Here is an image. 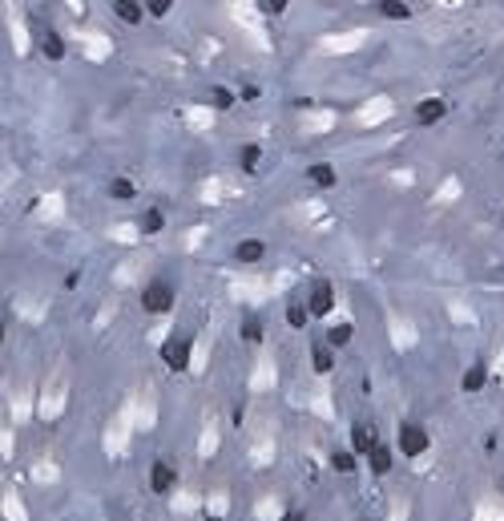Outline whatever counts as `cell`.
<instances>
[{"label":"cell","mask_w":504,"mask_h":521,"mask_svg":"<svg viewBox=\"0 0 504 521\" xmlns=\"http://www.w3.org/2000/svg\"><path fill=\"white\" fill-rule=\"evenodd\" d=\"M141 308L150 311V315H165V311L174 308V287L170 283H150L145 291H141Z\"/></svg>","instance_id":"6da1fadb"},{"label":"cell","mask_w":504,"mask_h":521,"mask_svg":"<svg viewBox=\"0 0 504 521\" xmlns=\"http://www.w3.org/2000/svg\"><path fill=\"white\" fill-rule=\"evenodd\" d=\"M161 360H165V368H170V372H186V368H190V339L170 335V339L161 344Z\"/></svg>","instance_id":"7a4b0ae2"},{"label":"cell","mask_w":504,"mask_h":521,"mask_svg":"<svg viewBox=\"0 0 504 521\" xmlns=\"http://www.w3.org/2000/svg\"><path fill=\"white\" fill-rule=\"evenodd\" d=\"M399 452L404 457H424L428 452V428H420V425L399 428Z\"/></svg>","instance_id":"3957f363"},{"label":"cell","mask_w":504,"mask_h":521,"mask_svg":"<svg viewBox=\"0 0 504 521\" xmlns=\"http://www.w3.org/2000/svg\"><path fill=\"white\" fill-rule=\"evenodd\" d=\"M307 308H311V315H331V308H335V287L331 283H315V291H311V299H307Z\"/></svg>","instance_id":"277c9868"},{"label":"cell","mask_w":504,"mask_h":521,"mask_svg":"<svg viewBox=\"0 0 504 521\" xmlns=\"http://www.w3.org/2000/svg\"><path fill=\"white\" fill-rule=\"evenodd\" d=\"M351 445H355L359 457H371V449L379 445V441H375V428H371V425H355V428H351Z\"/></svg>","instance_id":"5b68a950"},{"label":"cell","mask_w":504,"mask_h":521,"mask_svg":"<svg viewBox=\"0 0 504 521\" xmlns=\"http://www.w3.org/2000/svg\"><path fill=\"white\" fill-rule=\"evenodd\" d=\"M448 114V101H440V97H428V101H420V109H415V118L424 121V125H435V121Z\"/></svg>","instance_id":"8992f818"},{"label":"cell","mask_w":504,"mask_h":521,"mask_svg":"<svg viewBox=\"0 0 504 521\" xmlns=\"http://www.w3.org/2000/svg\"><path fill=\"white\" fill-rule=\"evenodd\" d=\"M170 485H174V469H170L165 461H154V469H150V489H154V493H170Z\"/></svg>","instance_id":"52a82bcc"},{"label":"cell","mask_w":504,"mask_h":521,"mask_svg":"<svg viewBox=\"0 0 504 521\" xmlns=\"http://www.w3.org/2000/svg\"><path fill=\"white\" fill-rule=\"evenodd\" d=\"M262 255H267V242H258V238H246V242L234 247V259L238 263H258Z\"/></svg>","instance_id":"ba28073f"},{"label":"cell","mask_w":504,"mask_h":521,"mask_svg":"<svg viewBox=\"0 0 504 521\" xmlns=\"http://www.w3.org/2000/svg\"><path fill=\"white\" fill-rule=\"evenodd\" d=\"M114 12H117V21H125V24H138L145 17V8L138 0H114Z\"/></svg>","instance_id":"9c48e42d"},{"label":"cell","mask_w":504,"mask_h":521,"mask_svg":"<svg viewBox=\"0 0 504 521\" xmlns=\"http://www.w3.org/2000/svg\"><path fill=\"white\" fill-rule=\"evenodd\" d=\"M484 380H488V364H484V360H476V364L464 372V392H480Z\"/></svg>","instance_id":"30bf717a"},{"label":"cell","mask_w":504,"mask_h":521,"mask_svg":"<svg viewBox=\"0 0 504 521\" xmlns=\"http://www.w3.org/2000/svg\"><path fill=\"white\" fill-rule=\"evenodd\" d=\"M307 178H311V186L331 190V186H335V166H327V162H315V166L307 170Z\"/></svg>","instance_id":"8fae6325"},{"label":"cell","mask_w":504,"mask_h":521,"mask_svg":"<svg viewBox=\"0 0 504 521\" xmlns=\"http://www.w3.org/2000/svg\"><path fill=\"white\" fill-rule=\"evenodd\" d=\"M331 364H335V348H327V344H315V348H311V368H315V372H331Z\"/></svg>","instance_id":"7c38bea8"},{"label":"cell","mask_w":504,"mask_h":521,"mask_svg":"<svg viewBox=\"0 0 504 521\" xmlns=\"http://www.w3.org/2000/svg\"><path fill=\"white\" fill-rule=\"evenodd\" d=\"M367 461H371V469H375V473L384 477V473H391V465H395V452H391V449H384V445H375Z\"/></svg>","instance_id":"4fadbf2b"},{"label":"cell","mask_w":504,"mask_h":521,"mask_svg":"<svg viewBox=\"0 0 504 521\" xmlns=\"http://www.w3.org/2000/svg\"><path fill=\"white\" fill-rule=\"evenodd\" d=\"M379 12L391 17V21H408V17H412V8H408L404 0H379Z\"/></svg>","instance_id":"5bb4252c"},{"label":"cell","mask_w":504,"mask_h":521,"mask_svg":"<svg viewBox=\"0 0 504 521\" xmlns=\"http://www.w3.org/2000/svg\"><path fill=\"white\" fill-rule=\"evenodd\" d=\"M41 48H45V57H48V61H61V57H65V41H61V33H45Z\"/></svg>","instance_id":"9a60e30c"},{"label":"cell","mask_w":504,"mask_h":521,"mask_svg":"<svg viewBox=\"0 0 504 521\" xmlns=\"http://www.w3.org/2000/svg\"><path fill=\"white\" fill-rule=\"evenodd\" d=\"M109 194H114L117 202H134V198H138V190H134V182H129V178H117V182H109Z\"/></svg>","instance_id":"2e32d148"},{"label":"cell","mask_w":504,"mask_h":521,"mask_svg":"<svg viewBox=\"0 0 504 521\" xmlns=\"http://www.w3.org/2000/svg\"><path fill=\"white\" fill-rule=\"evenodd\" d=\"M307 319H311V308H307V303H291V308H287V324H291V328H307Z\"/></svg>","instance_id":"e0dca14e"},{"label":"cell","mask_w":504,"mask_h":521,"mask_svg":"<svg viewBox=\"0 0 504 521\" xmlns=\"http://www.w3.org/2000/svg\"><path fill=\"white\" fill-rule=\"evenodd\" d=\"M161 227H165L161 211H145V214H141V231H145V235H158Z\"/></svg>","instance_id":"ac0fdd59"},{"label":"cell","mask_w":504,"mask_h":521,"mask_svg":"<svg viewBox=\"0 0 504 521\" xmlns=\"http://www.w3.org/2000/svg\"><path fill=\"white\" fill-rule=\"evenodd\" d=\"M210 105H214V109H230V105H234V94L218 85V89H210Z\"/></svg>","instance_id":"d6986e66"},{"label":"cell","mask_w":504,"mask_h":521,"mask_svg":"<svg viewBox=\"0 0 504 521\" xmlns=\"http://www.w3.org/2000/svg\"><path fill=\"white\" fill-rule=\"evenodd\" d=\"M258 158H262V150H258V145H246V150H242V170L254 174V170H258Z\"/></svg>","instance_id":"ffe728a7"},{"label":"cell","mask_w":504,"mask_h":521,"mask_svg":"<svg viewBox=\"0 0 504 521\" xmlns=\"http://www.w3.org/2000/svg\"><path fill=\"white\" fill-rule=\"evenodd\" d=\"M351 344V324H339V328H331V348H343Z\"/></svg>","instance_id":"44dd1931"},{"label":"cell","mask_w":504,"mask_h":521,"mask_svg":"<svg viewBox=\"0 0 504 521\" xmlns=\"http://www.w3.org/2000/svg\"><path fill=\"white\" fill-rule=\"evenodd\" d=\"M242 339H246V344H258V339H262V324H258V319H246V324H242Z\"/></svg>","instance_id":"7402d4cb"},{"label":"cell","mask_w":504,"mask_h":521,"mask_svg":"<svg viewBox=\"0 0 504 521\" xmlns=\"http://www.w3.org/2000/svg\"><path fill=\"white\" fill-rule=\"evenodd\" d=\"M331 465H335L339 473H351V469H355V452H335V457H331Z\"/></svg>","instance_id":"603a6c76"},{"label":"cell","mask_w":504,"mask_h":521,"mask_svg":"<svg viewBox=\"0 0 504 521\" xmlns=\"http://www.w3.org/2000/svg\"><path fill=\"white\" fill-rule=\"evenodd\" d=\"M145 8H150L154 17H165V12L174 8V0H145Z\"/></svg>","instance_id":"cb8c5ba5"},{"label":"cell","mask_w":504,"mask_h":521,"mask_svg":"<svg viewBox=\"0 0 504 521\" xmlns=\"http://www.w3.org/2000/svg\"><path fill=\"white\" fill-rule=\"evenodd\" d=\"M287 4H291V0H262V8H267V12H287Z\"/></svg>","instance_id":"d4e9b609"},{"label":"cell","mask_w":504,"mask_h":521,"mask_svg":"<svg viewBox=\"0 0 504 521\" xmlns=\"http://www.w3.org/2000/svg\"><path fill=\"white\" fill-rule=\"evenodd\" d=\"M278 521H307V518H303V513H282Z\"/></svg>","instance_id":"484cf974"}]
</instances>
